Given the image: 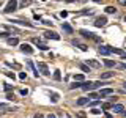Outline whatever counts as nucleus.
<instances>
[{
    "label": "nucleus",
    "mask_w": 126,
    "mask_h": 118,
    "mask_svg": "<svg viewBox=\"0 0 126 118\" xmlns=\"http://www.w3.org/2000/svg\"><path fill=\"white\" fill-rule=\"evenodd\" d=\"M101 85H106V84H102L101 80H96V82H84V84H82V90H85V91H92V90L99 88Z\"/></svg>",
    "instance_id": "1"
},
{
    "label": "nucleus",
    "mask_w": 126,
    "mask_h": 118,
    "mask_svg": "<svg viewBox=\"0 0 126 118\" xmlns=\"http://www.w3.org/2000/svg\"><path fill=\"white\" fill-rule=\"evenodd\" d=\"M38 69H39V73H41L43 76H50L49 68H47V65H46L44 61H39V63H38Z\"/></svg>",
    "instance_id": "2"
},
{
    "label": "nucleus",
    "mask_w": 126,
    "mask_h": 118,
    "mask_svg": "<svg viewBox=\"0 0 126 118\" xmlns=\"http://www.w3.org/2000/svg\"><path fill=\"white\" fill-rule=\"evenodd\" d=\"M98 52H99L101 55H104V57H107V55L112 54V50H110V46H99V49H98Z\"/></svg>",
    "instance_id": "3"
},
{
    "label": "nucleus",
    "mask_w": 126,
    "mask_h": 118,
    "mask_svg": "<svg viewBox=\"0 0 126 118\" xmlns=\"http://www.w3.org/2000/svg\"><path fill=\"white\" fill-rule=\"evenodd\" d=\"M106 24H107V17H106V16H99V17H96V21H94V27H104Z\"/></svg>",
    "instance_id": "4"
},
{
    "label": "nucleus",
    "mask_w": 126,
    "mask_h": 118,
    "mask_svg": "<svg viewBox=\"0 0 126 118\" xmlns=\"http://www.w3.org/2000/svg\"><path fill=\"white\" fill-rule=\"evenodd\" d=\"M16 8H17V2H8V5L5 6V10H3V13H11V11H14Z\"/></svg>",
    "instance_id": "5"
},
{
    "label": "nucleus",
    "mask_w": 126,
    "mask_h": 118,
    "mask_svg": "<svg viewBox=\"0 0 126 118\" xmlns=\"http://www.w3.org/2000/svg\"><path fill=\"white\" fill-rule=\"evenodd\" d=\"M10 22H13V24H17V25H25V27H30V29H33V24L32 22H27V21H19V19H11Z\"/></svg>",
    "instance_id": "6"
},
{
    "label": "nucleus",
    "mask_w": 126,
    "mask_h": 118,
    "mask_svg": "<svg viewBox=\"0 0 126 118\" xmlns=\"http://www.w3.org/2000/svg\"><path fill=\"white\" fill-rule=\"evenodd\" d=\"M21 50L24 54H29V55H32L33 54V47H32L30 44H27V43H24V44H21Z\"/></svg>",
    "instance_id": "7"
},
{
    "label": "nucleus",
    "mask_w": 126,
    "mask_h": 118,
    "mask_svg": "<svg viewBox=\"0 0 126 118\" xmlns=\"http://www.w3.org/2000/svg\"><path fill=\"white\" fill-rule=\"evenodd\" d=\"M44 38H47V39H57V41H58V39H60V35H57V33H55V31H44Z\"/></svg>",
    "instance_id": "8"
},
{
    "label": "nucleus",
    "mask_w": 126,
    "mask_h": 118,
    "mask_svg": "<svg viewBox=\"0 0 126 118\" xmlns=\"http://www.w3.org/2000/svg\"><path fill=\"white\" fill-rule=\"evenodd\" d=\"M79 33H80L84 38H90V39H94V36H96V35H94L93 31H90V30H84V29L79 31Z\"/></svg>",
    "instance_id": "9"
},
{
    "label": "nucleus",
    "mask_w": 126,
    "mask_h": 118,
    "mask_svg": "<svg viewBox=\"0 0 126 118\" xmlns=\"http://www.w3.org/2000/svg\"><path fill=\"white\" fill-rule=\"evenodd\" d=\"M27 65H29V68L32 69V73L35 74V77H38V76H39V71L36 69V66H35V63L32 61V60H27Z\"/></svg>",
    "instance_id": "10"
},
{
    "label": "nucleus",
    "mask_w": 126,
    "mask_h": 118,
    "mask_svg": "<svg viewBox=\"0 0 126 118\" xmlns=\"http://www.w3.org/2000/svg\"><path fill=\"white\" fill-rule=\"evenodd\" d=\"M110 94H113L112 88H102L99 91V98H106V96H110Z\"/></svg>",
    "instance_id": "11"
},
{
    "label": "nucleus",
    "mask_w": 126,
    "mask_h": 118,
    "mask_svg": "<svg viewBox=\"0 0 126 118\" xmlns=\"http://www.w3.org/2000/svg\"><path fill=\"white\" fill-rule=\"evenodd\" d=\"M73 46H77L79 49H80V50H84V52H87V50H88V47H87L85 44H82L80 41H77V39H73Z\"/></svg>",
    "instance_id": "12"
},
{
    "label": "nucleus",
    "mask_w": 126,
    "mask_h": 118,
    "mask_svg": "<svg viewBox=\"0 0 126 118\" xmlns=\"http://www.w3.org/2000/svg\"><path fill=\"white\" fill-rule=\"evenodd\" d=\"M110 50H112L113 54H117V55H120V57H123V58H126V52H125V50L118 49V47H110Z\"/></svg>",
    "instance_id": "13"
},
{
    "label": "nucleus",
    "mask_w": 126,
    "mask_h": 118,
    "mask_svg": "<svg viewBox=\"0 0 126 118\" xmlns=\"http://www.w3.org/2000/svg\"><path fill=\"white\" fill-rule=\"evenodd\" d=\"M62 30H63V31H66V33H69V35L74 31V30H73V27H71L69 24H66V22H63V24H62Z\"/></svg>",
    "instance_id": "14"
},
{
    "label": "nucleus",
    "mask_w": 126,
    "mask_h": 118,
    "mask_svg": "<svg viewBox=\"0 0 126 118\" xmlns=\"http://www.w3.org/2000/svg\"><path fill=\"white\" fill-rule=\"evenodd\" d=\"M113 112H117V113H123L125 112V107H123V104H113Z\"/></svg>",
    "instance_id": "15"
},
{
    "label": "nucleus",
    "mask_w": 126,
    "mask_h": 118,
    "mask_svg": "<svg viewBox=\"0 0 126 118\" xmlns=\"http://www.w3.org/2000/svg\"><path fill=\"white\" fill-rule=\"evenodd\" d=\"M88 102H90L88 98H79V99L76 101V104L77 105H85V104H88Z\"/></svg>",
    "instance_id": "16"
},
{
    "label": "nucleus",
    "mask_w": 126,
    "mask_h": 118,
    "mask_svg": "<svg viewBox=\"0 0 126 118\" xmlns=\"http://www.w3.org/2000/svg\"><path fill=\"white\" fill-rule=\"evenodd\" d=\"M0 109H2V110H8V109H10V110H17V107H13V105H8L6 102H2V104H0Z\"/></svg>",
    "instance_id": "17"
},
{
    "label": "nucleus",
    "mask_w": 126,
    "mask_h": 118,
    "mask_svg": "<svg viewBox=\"0 0 126 118\" xmlns=\"http://www.w3.org/2000/svg\"><path fill=\"white\" fill-rule=\"evenodd\" d=\"M82 14H93V10H92V8H85V10L76 13V16H82Z\"/></svg>",
    "instance_id": "18"
},
{
    "label": "nucleus",
    "mask_w": 126,
    "mask_h": 118,
    "mask_svg": "<svg viewBox=\"0 0 126 118\" xmlns=\"http://www.w3.org/2000/svg\"><path fill=\"white\" fill-rule=\"evenodd\" d=\"M87 65H88L90 68H99V63L96 60H87Z\"/></svg>",
    "instance_id": "19"
},
{
    "label": "nucleus",
    "mask_w": 126,
    "mask_h": 118,
    "mask_svg": "<svg viewBox=\"0 0 126 118\" xmlns=\"http://www.w3.org/2000/svg\"><path fill=\"white\" fill-rule=\"evenodd\" d=\"M6 43H8L10 46H17V44H19V39H17V38H10V39H6Z\"/></svg>",
    "instance_id": "20"
},
{
    "label": "nucleus",
    "mask_w": 126,
    "mask_h": 118,
    "mask_svg": "<svg viewBox=\"0 0 126 118\" xmlns=\"http://www.w3.org/2000/svg\"><path fill=\"white\" fill-rule=\"evenodd\" d=\"M82 84H84V82H73V84L69 85V90H74V88H82Z\"/></svg>",
    "instance_id": "21"
},
{
    "label": "nucleus",
    "mask_w": 126,
    "mask_h": 118,
    "mask_svg": "<svg viewBox=\"0 0 126 118\" xmlns=\"http://www.w3.org/2000/svg\"><path fill=\"white\" fill-rule=\"evenodd\" d=\"M112 107H113L112 102H102V104H101V109L102 110H109V109H112Z\"/></svg>",
    "instance_id": "22"
},
{
    "label": "nucleus",
    "mask_w": 126,
    "mask_h": 118,
    "mask_svg": "<svg viewBox=\"0 0 126 118\" xmlns=\"http://www.w3.org/2000/svg\"><path fill=\"white\" fill-rule=\"evenodd\" d=\"M73 79H74V82H85L84 80V74H74Z\"/></svg>",
    "instance_id": "23"
},
{
    "label": "nucleus",
    "mask_w": 126,
    "mask_h": 118,
    "mask_svg": "<svg viewBox=\"0 0 126 118\" xmlns=\"http://www.w3.org/2000/svg\"><path fill=\"white\" fill-rule=\"evenodd\" d=\"M104 65L107 66V68H113V66H118L113 60H104Z\"/></svg>",
    "instance_id": "24"
},
{
    "label": "nucleus",
    "mask_w": 126,
    "mask_h": 118,
    "mask_svg": "<svg viewBox=\"0 0 126 118\" xmlns=\"http://www.w3.org/2000/svg\"><path fill=\"white\" fill-rule=\"evenodd\" d=\"M106 13H107V14H115L117 13V8L115 6H107V8H106Z\"/></svg>",
    "instance_id": "25"
},
{
    "label": "nucleus",
    "mask_w": 126,
    "mask_h": 118,
    "mask_svg": "<svg viewBox=\"0 0 126 118\" xmlns=\"http://www.w3.org/2000/svg\"><path fill=\"white\" fill-rule=\"evenodd\" d=\"M58 98H60V96H58V93H50V101H52L54 104H55V102H58Z\"/></svg>",
    "instance_id": "26"
},
{
    "label": "nucleus",
    "mask_w": 126,
    "mask_h": 118,
    "mask_svg": "<svg viewBox=\"0 0 126 118\" xmlns=\"http://www.w3.org/2000/svg\"><path fill=\"white\" fill-rule=\"evenodd\" d=\"M79 68L84 71V73H90V66H88V65H84V63H80V65H79Z\"/></svg>",
    "instance_id": "27"
},
{
    "label": "nucleus",
    "mask_w": 126,
    "mask_h": 118,
    "mask_svg": "<svg viewBox=\"0 0 126 118\" xmlns=\"http://www.w3.org/2000/svg\"><path fill=\"white\" fill-rule=\"evenodd\" d=\"M88 99L90 101H96V99H99V94H96V93H88Z\"/></svg>",
    "instance_id": "28"
},
{
    "label": "nucleus",
    "mask_w": 126,
    "mask_h": 118,
    "mask_svg": "<svg viewBox=\"0 0 126 118\" xmlns=\"http://www.w3.org/2000/svg\"><path fill=\"white\" fill-rule=\"evenodd\" d=\"M54 79H55V80H62V74H60V71H58V69L54 71Z\"/></svg>",
    "instance_id": "29"
},
{
    "label": "nucleus",
    "mask_w": 126,
    "mask_h": 118,
    "mask_svg": "<svg viewBox=\"0 0 126 118\" xmlns=\"http://www.w3.org/2000/svg\"><path fill=\"white\" fill-rule=\"evenodd\" d=\"M112 76H113V73H102L101 74V80H102V79H110Z\"/></svg>",
    "instance_id": "30"
},
{
    "label": "nucleus",
    "mask_w": 126,
    "mask_h": 118,
    "mask_svg": "<svg viewBox=\"0 0 126 118\" xmlns=\"http://www.w3.org/2000/svg\"><path fill=\"white\" fill-rule=\"evenodd\" d=\"M88 104H90V105H92V107H93V109H96V105H98V104H99V101H98V99H96V101H90V102H88Z\"/></svg>",
    "instance_id": "31"
},
{
    "label": "nucleus",
    "mask_w": 126,
    "mask_h": 118,
    "mask_svg": "<svg viewBox=\"0 0 126 118\" xmlns=\"http://www.w3.org/2000/svg\"><path fill=\"white\" fill-rule=\"evenodd\" d=\"M0 36L5 38V39H10V38H8V36H10V33H8V31H2V33H0Z\"/></svg>",
    "instance_id": "32"
},
{
    "label": "nucleus",
    "mask_w": 126,
    "mask_h": 118,
    "mask_svg": "<svg viewBox=\"0 0 126 118\" xmlns=\"http://www.w3.org/2000/svg\"><path fill=\"white\" fill-rule=\"evenodd\" d=\"M3 90H5V91H10V90H13V87L8 85V84H3Z\"/></svg>",
    "instance_id": "33"
},
{
    "label": "nucleus",
    "mask_w": 126,
    "mask_h": 118,
    "mask_svg": "<svg viewBox=\"0 0 126 118\" xmlns=\"http://www.w3.org/2000/svg\"><path fill=\"white\" fill-rule=\"evenodd\" d=\"M19 79H21V80H25V79H27V73H19Z\"/></svg>",
    "instance_id": "34"
},
{
    "label": "nucleus",
    "mask_w": 126,
    "mask_h": 118,
    "mask_svg": "<svg viewBox=\"0 0 126 118\" xmlns=\"http://www.w3.org/2000/svg\"><path fill=\"white\" fill-rule=\"evenodd\" d=\"M38 49H39V50H47L49 47H47L46 44H38Z\"/></svg>",
    "instance_id": "35"
},
{
    "label": "nucleus",
    "mask_w": 126,
    "mask_h": 118,
    "mask_svg": "<svg viewBox=\"0 0 126 118\" xmlns=\"http://www.w3.org/2000/svg\"><path fill=\"white\" fill-rule=\"evenodd\" d=\"M85 117H87L85 112H77V118H85Z\"/></svg>",
    "instance_id": "36"
},
{
    "label": "nucleus",
    "mask_w": 126,
    "mask_h": 118,
    "mask_svg": "<svg viewBox=\"0 0 126 118\" xmlns=\"http://www.w3.org/2000/svg\"><path fill=\"white\" fill-rule=\"evenodd\" d=\"M92 113H94V115H99V113H101V109H92Z\"/></svg>",
    "instance_id": "37"
},
{
    "label": "nucleus",
    "mask_w": 126,
    "mask_h": 118,
    "mask_svg": "<svg viewBox=\"0 0 126 118\" xmlns=\"http://www.w3.org/2000/svg\"><path fill=\"white\" fill-rule=\"evenodd\" d=\"M21 94H22V96H27V94H29V90H27V88H22L21 90Z\"/></svg>",
    "instance_id": "38"
},
{
    "label": "nucleus",
    "mask_w": 126,
    "mask_h": 118,
    "mask_svg": "<svg viewBox=\"0 0 126 118\" xmlns=\"http://www.w3.org/2000/svg\"><path fill=\"white\" fill-rule=\"evenodd\" d=\"M6 99L8 101H14V94H6Z\"/></svg>",
    "instance_id": "39"
},
{
    "label": "nucleus",
    "mask_w": 126,
    "mask_h": 118,
    "mask_svg": "<svg viewBox=\"0 0 126 118\" xmlns=\"http://www.w3.org/2000/svg\"><path fill=\"white\" fill-rule=\"evenodd\" d=\"M118 68H120V69H126V63H120V65H118Z\"/></svg>",
    "instance_id": "40"
},
{
    "label": "nucleus",
    "mask_w": 126,
    "mask_h": 118,
    "mask_svg": "<svg viewBox=\"0 0 126 118\" xmlns=\"http://www.w3.org/2000/svg\"><path fill=\"white\" fill-rule=\"evenodd\" d=\"M69 13H68V11H62V13H60V16H62V17H66V16H68Z\"/></svg>",
    "instance_id": "41"
},
{
    "label": "nucleus",
    "mask_w": 126,
    "mask_h": 118,
    "mask_svg": "<svg viewBox=\"0 0 126 118\" xmlns=\"http://www.w3.org/2000/svg\"><path fill=\"white\" fill-rule=\"evenodd\" d=\"M43 24H46V25H52V22H50V21H43Z\"/></svg>",
    "instance_id": "42"
},
{
    "label": "nucleus",
    "mask_w": 126,
    "mask_h": 118,
    "mask_svg": "<svg viewBox=\"0 0 126 118\" xmlns=\"http://www.w3.org/2000/svg\"><path fill=\"white\" fill-rule=\"evenodd\" d=\"M6 76H8V77H13V79L16 77V76H14V74H13V73H6Z\"/></svg>",
    "instance_id": "43"
},
{
    "label": "nucleus",
    "mask_w": 126,
    "mask_h": 118,
    "mask_svg": "<svg viewBox=\"0 0 126 118\" xmlns=\"http://www.w3.org/2000/svg\"><path fill=\"white\" fill-rule=\"evenodd\" d=\"M33 118H43V115H41V113H36V115H35Z\"/></svg>",
    "instance_id": "44"
},
{
    "label": "nucleus",
    "mask_w": 126,
    "mask_h": 118,
    "mask_svg": "<svg viewBox=\"0 0 126 118\" xmlns=\"http://www.w3.org/2000/svg\"><path fill=\"white\" fill-rule=\"evenodd\" d=\"M120 5H126V0H120Z\"/></svg>",
    "instance_id": "45"
},
{
    "label": "nucleus",
    "mask_w": 126,
    "mask_h": 118,
    "mask_svg": "<svg viewBox=\"0 0 126 118\" xmlns=\"http://www.w3.org/2000/svg\"><path fill=\"white\" fill-rule=\"evenodd\" d=\"M106 118H113V117L110 115V113H106Z\"/></svg>",
    "instance_id": "46"
},
{
    "label": "nucleus",
    "mask_w": 126,
    "mask_h": 118,
    "mask_svg": "<svg viewBox=\"0 0 126 118\" xmlns=\"http://www.w3.org/2000/svg\"><path fill=\"white\" fill-rule=\"evenodd\" d=\"M47 118H55V115H54V113H50V115H47Z\"/></svg>",
    "instance_id": "47"
},
{
    "label": "nucleus",
    "mask_w": 126,
    "mask_h": 118,
    "mask_svg": "<svg viewBox=\"0 0 126 118\" xmlns=\"http://www.w3.org/2000/svg\"><path fill=\"white\" fill-rule=\"evenodd\" d=\"M121 117H123V118H126V110H125L123 113H121Z\"/></svg>",
    "instance_id": "48"
},
{
    "label": "nucleus",
    "mask_w": 126,
    "mask_h": 118,
    "mask_svg": "<svg viewBox=\"0 0 126 118\" xmlns=\"http://www.w3.org/2000/svg\"><path fill=\"white\" fill-rule=\"evenodd\" d=\"M123 88H125V90H126V80H125V84H123Z\"/></svg>",
    "instance_id": "49"
},
{
    "label": "nucleus",
    "mask_w": 126,
    "mask_h": 118,
    "mask_svg": "<svg viewBox=\"0 0 126 118\" xmlns=\"http://www.w3.org/2000/svg\"><path fill=\"white\" fill-rule=\"evenodd\" d=\"M125 22H126V16H125Z\"/></svg>",
    "instance_id": "50"
}]
</instances>
